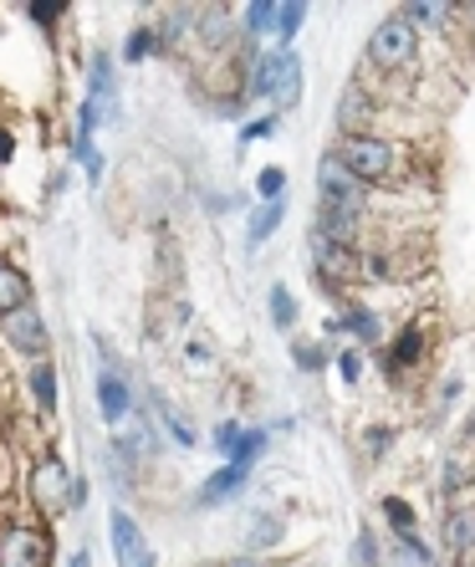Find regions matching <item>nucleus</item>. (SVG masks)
<instances>
[{
    "mask_svg": "<svg viewBox=\"0 0 475 567\" xmlns=\"http://www.w3.org/2000/svg\"><path fill=\"white\" fill-rule=\"evenodd\" d=\"M78 481H82V475L66 471L62 455H52V450H47V455H37V461L27 465V502H31V512H37V516L78 512V506H72Z\"/></svg>",
    "mask_w": 475,
    "mask_h": 567,
    "instance_id": "f257e3e1",
    "label": "nucleus"
},
{
    "mask_svg": "<svg viewBox=\"0 0 475 567\" xmlns=\"http://www.w3.org/2000/svg\"><path fill=\"white\" fill-rule=\"evenodd\" d=\"M246 97H266V103H277V118H281V113L302 97V62H297V52L256 56L251 82H246Z\"/></svg>",
    "mask_w": 475,
    "mask_h": 567,
    "instance_id": "f03ea898",
    "label": "nucleus"
},
{
    "mask_svg": "<svg viewBox=\"0 0 475 567\" xmlns=\"http://www.w3.org/2000/svg\"><path fill=\"white\" fill-rule=\"evenodd\" d=\"M338 158H343V164L358 174V179H363V185H383V179H394L399 164H404L399 144H389V138H379V133L343 138V144H338Z\"/></svg>",
    "mask_w": 475,
    "mask_h": 567,
    "instance_id": "7ed1b4c3",
    "label": "nucleus"
},
{
    "mask_svg": "<svg viewBox=\"0 0 475 567\" xmlns=\"http://www.w3.org/2000/svg\"><path fill=\"white\" fill-rule=\"evenodd\" d=\"M56 542L47 522H11L0 527V567H52Z\"/></svg>",
    "mask_w": 475,
    "mask_h": 567,
    "instance_id": "20e7f679",
    "label": "nucleus"
},
{
    "mask_svg": "<svg viewBox=\"0 0 475 567\" xmlns=\"http://www.w3.org/2000/svg\"><path fill=\"white\" fill-rule=\"evenodd\" d=\"M317 205H328V210H358V215L369 210V185L338 158V148L317 158Z\"/></svg>",
    "mask_w": 475,
    "mask_h": 567,
    "instance_id": "39448f33",
    "label": "nucleus"
},
{
    "mask_svg": "<svg viewBox=\"0 0 475 567\" xmlns=\"http://www.w3.org/2000/svg\"><path fill=\"white\" fill-rule=\"evenodd\" d=\"M414 52H420V27H414L404 11L373 27V37H369V62L379 66V72H404V66L414 62Z\"/></svg>",
    "mask_w": 475,
    "mask_h": 567,
    "instance_id": "423d86ee",
    "label": "nucleus"
},
{
    "mask_svg": "<svg viewBox=\"0 0 475 567\" xmlns=\"http://www.w3.org/2000/svg\"><path fill=\"white\" fill-rule=\"evenodd\" d=\"M0 338H6L21 358H47V348H52V328H47V317H41L37 302L0 317Z\"/></svg>",
    "mask_w": 475,
    "mask_h": 567,
    "instance_id": "0eeeda50",
    "label": "nucleus"
},
{
    "mask_svg": "<svg viewBox=\"0 0 475 567\" xmlns=\"http://www.w3.org/2000/svg\"><path fill=\"white\" fill-rule=\"evenodd\" d=\"M312 261H317V287H358L363 281V251H348V246H332V240L312 236Z\"/></svg>",
    "mask_w": 475,
    "mask_h": 567,
    "instance_id": "6e6552de",
    "label": "nucleus"
},
{
    "mask_svg": "<svg viewBox=\"0 0 475 567\" xmlns=\"http://www.w3.org/2000/svg\"><path fill=\"white\" fill-rule=\"evenodd\" d=\"M87 103L97 107V123H118L123 118L118 78H113V56L107 52H93V62H87Z\"/></svg>",
    "mask_w": 475,
    "mask_h": 567,
    "instance_id": "1a4fd4ad",
    "label": "nucleus"
},
{
    "mask_svg": "<svg viewBox=\"0 0 475 567\" xmlns=\"http://www.w3.org/2000/svg\"><path fill=\"white\" fill-rule=\"evenodd\" d=\"M107 542H113V557H118V567H138L154 547L144 542V527L133 522L123 506H113V516H107Z\"/></svg>",
    "mask_w": 475,
    "mask_h": 567,
    "instance_id": "9d476101",
    "label": "nucleus"
},
{
    "mask_svg": "<svg viewBox=\"0 0 475 567\" xmlns=\"http://www.w3.org/2000/svg\"><path fill=\"white\" fill-rule=\"evenodd\" d=\"M97 414H103L107 424L133 420V383L118 373V363H107V369L97 373Z\"/></svg>",
    "mask_w": 475,
    "mask_h": 567,
    "instance_id": "9b49d317",
    "label": "nucleus"
},
{
    "mask_svg": "<svg viewBox=\"0 0 475 567\" xmlns=\"http://www.w3.org/2000/svg\"><path fill=\"white\" fill-rule=\"evenodd\" d=\"M373 118H379V103H373V93H363V82L343 87V97H338V128H343V138L373 133Z\"/></svg>",
    "mask_w": 475,
    "mask_h": 567,
    "instance_id": "f8f14e48",
    "label": "nucleus"
},
{
    "mask_svg": "<svg viewBox=\"0 0 475 567\" xmlns=\"http://www.w3.org/2000/svg\"><path fill=\"white\" fill-rule=\"evenodd\" d=\"M246 486H251V465H220V471L195 491V506H225V502H236Z\"/></svg>",
    "mask_w": 475,
    "mask_h": 567,
    "instance_id": "ddd939ff",
    "label": "nucleus"
},
{
    "mask_svg": "<svg viewBox=\"0 0 475 567\" xmlns=\"http://www.w3.org/2000/svg\"><path fill=\"white\" fill-rule=\"evenodd\" d=\"M281 220H287V199H261V205L246 215V246L261 251L266 240H271V230H281Z\"/></svg>",
    "mask_w": 475,
    "mask_h": 567,
    "instance_id": "4468645a",
    "label": "nucleus"
},
{
    "mask_svg": "<svg viewBox=\"0 0 475 567\" xmlns=\"http://www.w3.org/2000/svg\"><path fill=\"white\" fill-rule=\"evenodd\" d=\"M148 410H154V420H158V424H164V430H169V435H174V445H179V450H195V445H199L195 424H189L185 414L174 410V404H169V399H164V394H148Z\"/></svg>",
    "mask_w": 475,
    "mask_h": 567,
    "instance_id": "2eb2a0df",
    "label": "nucleus"
},
{
    "mask_svg": "<svg viewBox=\"0 0 475 567\" xmlns=\"http://www.w3.org/2000/svg\"><path fill=\"white\" fill-rule=\"evenodd\" d=\"M27 389H31L37 414H56V363H52V358H37V363H31Z\"/></svg>",
    "mask_w": 475,
    "mask_h": 567,
    "instance_id": "dca6fc26",
    "label": "nucleus"
},
{
    "mask_svg": "<svg viewBox=\"0 0 475 567\" xmlns=\"http://www.w3.org/2000/svg\"><path fill=\"white\" fill-rule=\"evenodd\" d=\"M27 302H31L27 271H21V266H11V261H0V317L16 312V307H27Z\"/></svg>",
    "mask_w": 475,
    "mask_h": 567,
    "instance_id": "f3484780",
    "label": "nucleus"
},
{
    "mask_svg": "<svg viewBox=\"0 0 475 567\" xmlns=\"http://www.w3.org/2000/svg\"><path fill=\"white\" fill-rule=\"evenodd\" d=\"M445 547L455 557H475V512H455L445 522Z\"/></svg>",
    "mask_w": 475,
    "mask_h": 567,
    "instance_id": "a211bd4d",
    "label": "nucleus"
},
{
    "mask_svg": "<svg viewBox=\"0 0 475 567\" xmlns=\"http://www.w3.org/2000/svg\"><path fill=\"white\" fill-rule=\"evenodd\" d=\"M420 358H424V328H420V322H404V332L394 338V353H389V363H394V369H414Z\"/></svg>",
    "mask_w": 475,
    "mask_h": 567,
    "instance_id": "6ab92c4d",
    "label": "nucleus"
},
{
    "mask_svg": "<svg viewBox=\"0 0 475 567\" xmlns=\"http://www.w3.org/2000/svg\"><path fill=\"white\" fill-rule=\"evenodd\" d=\"M246 41H261V37H277V0H256L246 6Z\"/></svg>",
    "mask_w": 475,
    "mask_h": 567,
    "instance_id": "aec40b11",
    "label": "nucleus"
},
{
    "mask_svg": "<svg viewBox=\"0 0 475 567\" xmlns=\"http://www.w3.org/2000/svg\"><path fill=\"white\" fill-rule=\"evenodd\" d=\"M266 455V430H240V440L230 445L225 465H256Z\"/></svg>",
    "mask_w": 475,
    "mask_h": 567,
    "instance_id": "412c9836",
    "label": "nucleus"
},
{
    "mask_svg": "<svg viewBox=\"0 0 475 567\" xmlns=\"http://www.w3.org/2000/svg\"><path fill=\"white\" fill-rule=\"evenodd\" d=\"M266 312H271L277 328H291V322H297V297H291L287 281H277V287L266 291Z\"/></svg>",
    "mask_w": 475,
    "mask_h": 567,
    "instance_id": "4be33fe9",
    "label": "nucleus"
},
{
    "mask_svg": "<svg viewBox=\"0 0 475 567\" xmlns=\"http://www.w3.org/2000/svg\"><path fill=\"white\" fill-rule=\"evenodd\" d=\"M383 516H389V527L399 537H414V527H420V516H414V506L404 496H383Z\"/></svg>",
    "mask_w": 475,
    "mask_h": 567,
    "instance_id": "5701e85b",
    "label": "nucleus"
},
{
    "mask_svg": "<svg viewBox=\"0 0 475 567\" xmlns=\"http://www.w3.org/2000/svg\"><path fill=\"white\" fill-rule=\"evenodd\" d=\"M302 21H307V6L302 0H287V6H277V37H281V52H287V41L302 31Z\"/></svg>",
    "mask_w": 475,
    "mask_h": 567,
    "instance_id": "b1692460",
    "label": "nucleus"
},
{
    "mask_svg": "<svg viewBox=\"0 0 475 567\" xmlns=\"http://www.w3.org/2000/svg\"><path fill=\"white\" fill-rule=\"evenodd\" d=\"M72 11V6H66V0H31L27 6V16H31V27H41V31H52L56 21H62V16Z\"/></svg>",
    "mask_w": 475,
    "mask_h": 567,
    "instance_id": "393cba45",
    "label": "nucleus"
},
{
    "mask_svg": "<svg viewBox=\"0 0 475 567\" xmlns=\"http://www.w3.org/2000/svg\"><path fill=\"white\" fill-rule=\"evenodd\" d=\"M338 328H348L353 338H363V343H379V317H373L369 307H353V312H348Z\"/></svg>",
    "mask_w": 475,
    "mask_h": 567,
    "instance_id": "a878e982",
    "label": "nucleus"
},
{
    "mask_svg": "<svg viewBox=\"0 0 475 567\" xmlns=\"http://www.w3.org/2000/svg\"><path fill=\"white\" fill-rule=\"evenodd\" d=\"M154 47H164V41H158V31H148V27L128 31V41H123V62H144Z\"/></svg>",
    "mask_w": 475,
    "mask_h": 567,
    "instance_id": "bb28decb",
    "label": "nucleus"
},
{
    "mask_svg": "<svg viewBox=\"0 0 475 567\" xmlns=\"http://www.w3.org/2000/svg\"><path fill=\"white\" fill-rule=\"evenodd\" d=\"M72 154L82 158V169H87V179L97 185V179H103V169H107V164H103V148H97L93 138H72Z\"/></svg>",
    "mask_w": 475,
    "mask_h": 567,
    "instance_id": "cd10ccee",
    "label": "nucleus"
},
{
    "mask_svg": "<svg viewBox=\"0 0 475 567\" xmlns=\"http://www.w3.org/2000/svg\"><path fill=\"white\" fill-rule=\"evenodd\" d=\"M404 16H410L414 27H450V21H455V6H410Z\"/></svg>",
    "mask_w": 475,
    "mask_h": 567,
    "instance_id": "c85d7f7f",
    "label": "nucleus"
},
{
    "mask_svg": "<svg viewBox=\"0 0 475 567\" xmlns=\"http://www.w3.org/2000/svg\"><path fill=\"white\" fill-rule=\"evenodd\" d=\"M256 195H261V199H287V169H277V164H271V169L256 174Z\"/></svg>",
    "mask_w": 475,
    "mask_h": 567,
    "instance_id": "c756f323",
    "label": "nucleus"
},
{
    "mask_svg": "<svg viewBox=\"0 0 475 567\" xmlns=\"http://www.w3.org/2000/svg\"><path fill=\"white\" fill-rule=\"evenodd\" d=\"M353 563L358 567H383V553H379V537H373L369 527L358 532V542H353Z\"/></svg>",
    "mask_w": 475,
    "mask_h": 567,
    "instance_id": "7c9ffc66",
    "label": "nucleus"
},
{
    "mask_svg": "<svg viewBox=\"0 0 475 567\" xmlns=\"http://www.w3.org/2000/svg\"><path fill=\"white\" fill-rule=\"evenodd\" d=\"M291 358H297V369H302V373H322V369H328V353H322L317 343H297V348H291Z\"/></svg>",
    "mask_w": 475,
    "mask_h": 567,
    "instance_id": "2f4dec72",
    "label": "nucleus"
},
{
    "mask_svg": "<svg viewBox=\"0 0 475 567\" xmlns=\"http://www.w3.org/2000/svg\"><path fill=\"white\" fill-rule=\"evenodd\" d=\"M271 542H281V522H277V516H261V522H256V532L246 537V547H271Z\"/></svg>",
    "mask_w": 475,
    "mask_h": 567,
    "instance_id": "473e14b6",
    "label": "nucleus"
},
{
    "mask_svg": "<svg viewBox=\"0 0 475 567\" xmlns=\"http://www.w3.org/2000/svg\"><path fill=\"white\" fill-rule=\"evenodd\" d=\"M277 113H271V118H256V123H246V128H240V144H256V138H271V133H277Z\"/></svg>",
    "mask_w": 475,
    "mask_h": 567,
    "instance_id": "72a5a7b5",
    "label": "nucleus"
},
{
    "mask_svg": "<svg viewBox=\"0 0 475 567\" xmlns=\"http://www.w3.org/2000/svg\"><path fill=\"white\" fill-rule=\"evenodd\" d=\"M240 430H246V424H236V420L215 424V450H220V455H230V445H236V440H240Z\"/></svg>",
    "mask_w": 475,
    "mask_h": 567,
    "instance_id": "f704fd0d",
    "label": "nucleus"
},
{
    "mask_svg": "<svg viewBox=\"0 0 475 567\" xmlns=\"http://www.w3.org/2000/svg\"><path fill=\"white\" fill-rule=\"evenodd\" d=\"M338 369H343L348 383H358V379H363V353H358V348H348V353L338 358Z\"/></svg>",
    "mask_w": 475,
    "mask_h": 567,
    "instance_id": "c9c22d12",
    "label": "nucleus"
},
{
    "mask_svg": "<svg viewBox=\"0 0 475 567\" xmlns=\"http://www.w3.org/2000/svg\"><path fill=\"white\" fill-rule=\"evenodd\" d=\"M389 440H394V430H383V424H373L369 435H363V445H369V455H383V450H389Z\"/></svg>",
    "mask_w": 475,
    "mask_h": 567,
    "instance_id": "e433bc0d",
    "label": "nucleus"
},
{
    "mask_svg": "<svg viewBox=\"0 0 475 567\" xmlns=\"http://www.w3.org/2000/svg\"><path fill=\"white\" fill-rule=\"evenodd\" d=\"M185 358H189V369H210V348H205V343H189Z\"/></svg>",
    "mask_w": 475,
    "mask_h": 567,
    "instance_id": "4c0bfd02",
    "label": "nucleus"
},
{
    "mask_svg": "<svg viewBox=\"0 0 475 567\" xmlns=\"http://www.w3.org/2000/svg\"><path fill=\"white\" fill-rule=\"evenodd\" d=\"M11 154H16V133H11V128H0V169L11 164Z\"/></svg>",
    "mask_w": 475,
    "mask_h": 567,
    "instance_id": "58836bf2",
    "label": "nucleus"
},
{
    "mask_svg": "<svg viewBox=\"0 0 475 567\" xmlns=\"http://www.w3.org/2000/svg\"><path fill=\"white\" fill-rule=\"evenodd\" d=\"M66 567H93V553H87V547H78V553L66 557Z\"/></svg>",
    "mask_w": 475,
    "mask_h": 567,
    "instance_id": "ea45409f",
    "label": "nucleus"
},
{
    "mask_svg": "<svg viewBox=\"0 0 475 567\" xmlns=\"http://www.w3.org/2000/svg\"><path fill=\"white\" fill-rule=\"evenodd\" d=\"M230 567H261V563H256V557H240V563H230Z\"/></svg>",
    "mask_w": 475,
    "mask_h": 567,
    "instance_id": "a19ab883",
    "label": "nucleus"
},
{
    "mask_svg": "<svg viewBox=\"0 0 475 567\" xmlns=\"http://www.w3.org/2000/svg\"><path fill=\"white\" fill-rule=\"evenodd\" d=\"M138 567H158V557H154V553H148V557H144V563H138Z\"/></svg>",
    "mask_w": 475,
    "mask_h": 567,
    "instance_id": "79ce46f5",
    "label": "nucleus"
},
{
    "mask_svg": "<svg viewBox=\"0 0 475 567\" xmlns=\"http://www.w3.org/2000/svg\"><path fill=\"white\" fill-rule=\"evenodd\" d=\"M465 567H475V563H465Z\"/></svg>",
    "mask_w": 475,
    "mask_h": 567,
    "instance_id": "37998d69",
    "label": "nucleus"
}]
</instances>
